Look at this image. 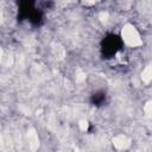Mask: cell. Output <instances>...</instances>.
I'll return each mask as SVG.
<instances>
[{
	"mask_svg": "<svg viewBox=\"0 0 152 152\" xmlns=\"http://www.w3.org/2000/svg\"><path fill=\"white\" fill-rule=\"evenodd\" d=\"M121 45V40L119 37L116 36H110L108 38H106L103 40V52L108 56H113L118 52V50L120 49Z\"/></svg>",
	"mask_w": 152,
	"mask_h": 152,
	"instance_id": "1",
	"label": "cell"
}]
</instances>
